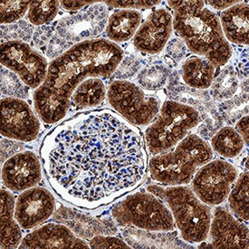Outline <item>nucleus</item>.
I'll use <instances>...</instances> for the list:
<instances>
[{"mask_svg":"<svg viewBox=\"0 0 249 249\" xmlns=\"http://www.w3.org/2000/svg\"><path fill=\"white\" fill-rule=\"evenodd\" d=\"M40 158L53 192L86 210L136 190L147 173L142 131L110 109L82 112L55 126L41 144Z\"/></svg>","mask_w":249,"mask_h":249,"instance_id":"obj_1","label":"nucleus"},{"mask_svg":"<svg viewBox=\"0 0 249 249\" xmlns=\"http://www.w3.org/2000/svg\"><path fill=\"white\" fill-rule=\"evenodd\" d=\"M123 58L121 46L105 38L71 46L49 64L46 81L34 92V106L39 118L46 124L65 118L77 86L90 77H110Z\"/></svg>","mask_w":249,"mask_h":249,"instance_id":"obj_2","label":"nucleus"},{"mask_svg":"<svg viewBox=\"0 0 249 249\" xmlns=\"http://www.w3.org/2000/svg\"><path fill=\"white\" fill-rule=\"evenodd\" d=\"M173 9V28L190 52L209 60L215 67L227 65L232 47L224 36L216 13L205 1H168Z\"/></svg>","mask_w":249,"mask_h":249,"instance_id":"obj_3","label":"nucleus"},{"mask_svg":"<svg viewBox=\"0 0 249 249\" xmlns=\"http://www.w3.org/2000/svg\"><path fill=\"white\" fill-rule=\"evenodd\" d=\"M214 157V151L204 139L189 134L171 151L156 154L149 161L150 175L165 186L190 183L197 170Z\"/></svg>","mask_w":249,"mask_h":249,"instance_id":"obj_4","label":"nucleus"},{"mask_svg":"<svg viewBox=\"0 0 249 249\" xmlns=\"http://www.w3.org/2000/svg\"><path fill=\"white\" fill-rule=\"evenodd\" d=\"M147 190L167 205L179 235L186 242L200 244L209 238L212 212L190 187L150 185Z\"/></svg>","mask_w":249,"mask_h":249,"instance_id":"obj_5","label":"nucleus"},{"mask_svg":"<svg viewBox=\"0 0 249 249\" xmlns=\"http://www.w3.org/2000/svg\"><path fill=\"white\" fill-rule=\"evenodd\" d=\"M199 123L195 108L174 101L165 102L145 131L149 151L156 155L171 151Z\"/></svg>","mask_w":249,"mask_h":249,"instance_id":"obj_6","label":"nucleus"},{"mask_svg":"<svg viewBox=\"0 0 249 249\" xmlns=\"http://www.w3.org/2000/svg\"><path fill=\"white\" fill-rule=\"evenodd\" d=\"M112 216L122 227L155 232H170L175 227L167 205L148 190L138 191L124 198L112 208Z\"/></svg>","mask_w":249,"mask_h":249,"instance_id":"obj_7","label":"nucleus"},{"mask_svg":"<svg viewBox=\"0 0 249 249\" xmlns=\"http://www.w3.org/2000/svg\"><path fill=\"white\" fill-rule=\"evenodd\" d=\"M107 98L114 112L134 126L150 125L160 110V100L135 83L116 80L107 89Z\"/></svg>","mask_w":249,"mask_h":249,"instance_id":"obj_8","label":"nucleus"},{"mask_svg":"<svg viewBox=\"0 0 249 249\" xmlns=\"http://www.w3.org/2000/svg\"><path fill=\"white\" fill-rule=\"evenodd\" d=\"M238 176V169L230 161L210 160L197 170L191 180V189L202 202L216 207L227 200Z\"/></svg>","mask_w":249,"mask_h":249,"instance_id":"obj_9","label":"nucleus"},{"mask_svg":"<svg viewBox=\"0 0 249 249\" xmlns=\"http://www.w3.org/2000/svg\"><path fill=\"white\" fill-rule=\"evenodd\" d=\"M0 50L1 66L17 74L25 86L36 90L44 84L49 65L41 53L19 40L3 43Z\"/></svg>","mask_w":249,"mask_h":249,"instance_id":"obj_10","label":"nucleus"},{"mask_svg":"<svg viewBox=\"0 0 249 249\" xmlns=\"http://www.w3.org/2000/svg\"><path fill=\"white\" fill-rule=\"evenodd\" d=\"M41 131L39 116L25 100L18 97L1 99V136L9 140L31 142Z\"/></svg>","mask_w":249,"mask_h":249,"instance_id":"obj_11","label":"nucleus"},{"mask_svg":"<svg viewBox=\"0 0 249 249\" xmlns=\"http://www.w3.org/2000/svg\"><path fill=\"white\" fill-rule=\"evenodd\" d=\"M109 18L105 3H97L71 14L60 19L55 32L61 39L74 45L87 40L94 39L106 27Z\"/></svg>","mask_w":249,"mask_h":249,"instance_id":"obj_12","label":"nucleus"},{"mask_svg":"<svg viewBox=\"0 0 249 249\" xmlns=\"http://www.w3.org/2000/svg\"><path fill=\"white\" fill-rule=\"evenodd\" d=\"M249 228L221 205L212 212L209 237L213 249H249Z\"/></svg>","mask_w":249,"mask_h":249,"instance_id":"obj_13","label":"nucleus"},{"mask_svg":"<svg viewBox=\"0 0 249 249\" xmlns=\"http://www.w3.org/2000/svg\"><path fill=\"white\" fill-rule=\"evenodd\" d=\"M56 209L55 198L46 188L34 187L21 192L16 200L15 216L22 230H34L46 222Z\"/></svg>","mask_w":249,"mask_h":249,"instance_id":"obj_14","label":"nucleus"},{"mask_svg":"<svg viewBox=\"0 0 249 249\" xmlns=\"http://www.w3.org/2000/svg\"><path fill=\"white\" fill-rule=\"evenodd\" d=\"M1 178L12 192H23L36 187L42 179V163L33 151H21L3 164Z\"/></svg>","mask_w":249,"mask_h":249,"instance_id":"obj_15","label":"nucleus"},{"mask_svg":"<svg viewBox=\"0 0 249 249\" xmlns=\"http://www.w3.org/2000/svg\"><path fill=\"white\" fill-rule=\"evenodd\" d=\"M173 28V18L165 8L152 11L139 27L133 37V46L140 52L157 54L169 42Z\"/></svg>","mask_w":249,"mask_h":249,"instance_id":"obj_16","label":"nucleus"},{"mask_svg":"<svg viewBox=\"0 0 249 249\" xmlns=\"http://www.w3.org/2000/svg\"><path fill=\"white\" fill-rule=\"evenodd\" d=\"M90 246L75 236L63 224L48 223L34 229L22 240L18 249H89Z\"/></svg>","mask_w":249,"mask_h":249,"instance_id":"obj_17","label":"nucleus"},{"mask_svg":"<svg viewBox=\"0 0 249 249\" xmlns=\"http://www.w3.org/2000/svg\"><path fill=\"white\" fill-rule=\"evenodd\" d=\"M249 4L241 1L222 11L219 21L224 36L230 43L249 45Z\"/></svg>","mask_w":249,"mask_h":249,"instance_id":"obj_18","label":"nucleus"},{"mask_svg":"<svg viewBox=\"0 0 249 249\" xmlns=\"http://www.w3.org/2000/svg\"><path fill=\"white\" fill-rule=\"evenodd\" d=\"M1 232L0 248L18 249L23 240L22 228L15 216L16 199L11 190L1 189Z\"/></svg>","mask_w":249,"mask_h":249,"instance_id":"obj_19","label":"nucleus"},{"mask_svg":"<svg viewBox=\"0 0 249 249\" xmlns=\"http://www.w3.org/2000/svg\"><path fill=\"white\" fill-rule=\"evenodd\" d=\"M142 15L138 10L122 9L112 13L105 27L108 40L115 44L127 42L134 37L141 26Z\"/></svg>","mask_w":249,"mask_h":249,"instance_id":"obj_20","label":"nucleus"},{"mask_svg":"<svg viewBox=\"0 0 249 249\" xmlns=\"http://www.w3.org/2000/svg\"><path fill=\"white\" fill-rule=\"evenodd\" d=\"M216 67L202 56L194 55L184 61L181 66V77L186 85L199 90L212 86Z\"/></svg>","mask_w":249,"mask_h":249,"instance_id":"obj_21","label":"nucleus"},{"mask_svg":"<svg viewBox=\"0 0 249 249\" xmlns=\"http://www.w3.org/2000/svg\"><path fill=\"white\" fill-rule=\"evenodd\" d=\"M107 96L104 81L99 77H90L82 82L72 92L71 104L77 109L93 108L101 105Z\"/></svg>","mask_w":249,"mask_h":249,"instance_id":"obj_22","label":"nucleus"},{"mask_svg":"<svg viewBox=\"0 0 249 249\" xmlns=\"http://www.w3.org/2000/svg\"><path fill=\"white\" fill-rule=\"evenodd\" d=\"M245 147V142L235 128L226 126L216 132L211 140V148L220 157L232 160L238 157Z\"/></svg>","mask_w":249,"mask_h":249,"instance_id":"obj_23","label":"nucleus"},{"mask_svg":"<svg viewBox=\"0 0 249 249\" xmlns=\"http://www.w3.org/2000/svg\"><path fill=\"white\" fill-rule=\"evenodd\" d=\"M230 210L242 221H249V172L239 175L230 190L229 197Z\"/></svg>","mask_w":249,"mask_h":249,"instance_id":"obj_24","label":"nucleus"},{"mask_svg":"<svg viewBox=\"0 0 249 249\" xmlns=\"http://www.w3.org/2000/svg\"><path fill=\"white\" fill-rule=\"evenodd\" d=\"M169 69L161 63L146 66L138 74L139 86L145 91H154L162 88L167 83Z\"/></svg>","mask_w":249,"mask_h":249,"instance_id":"obj_25","label":"nucleus"},{"mask_svg":"<svg viewBox=\"0 0 249 249\" xmlns=\"http://www.w3.org/2000/svg\"><path fill=\"white\" fill-rule=\"evenodd\" d=\"M60 1H31L27 18L34 26L51 23L58 14Z\"/></svg>","mask_w":249,"mask_h":249,"instance_id":"obj_26","label":"nucleus"},{"mask_svg":"<svg viewBox=\"0 0 249 249\" xmlns=\"http://www.w3.org/2000/svg\"><path fill=\"white\" fill-rule=\"evenodd\" d=\"M31 1H1V24L7 25L21 19L27 12Z\"/></svg>","mask_w":249,"mask_h":249,"instance_id":"obj_27","label":"nucleus"},{"mask_svg":"<svg viewBox=\"0 0 249 249\" xmlns=\"http://www.w3.org/2000/svg\"><path fill=\"white\" fill-rule=\"evenodd\" d=\"M88 244L90 249H131L127 243L116 236H95Z\"/></svg>","mask_w":249,"mask_h":249,"instance_id":"obj_28","label":"nucleus"},{"mask_svg":"<svg viewBox=\"0 0 249 249\" xmlns=\"http://www.w3.org/2000/svg\"><path fill=\"white\" fill-rule=\"evenodd\" d=\"M161 1H105V4L108 7L118 9H149L156 7L160 4Z\"/></svg>","mask_w":249,"mask_h":249,"instance_id":"obj_29","label":"nucleus"},{"mask_svg":"<svg viewBox=\"0 0 249 249\" xmlns=\"http://www.w3.org/2000/svg\"><path fill=\"white\" fill-rule=\"evenodd\" d=\"M95 2L96 1H60V6L69 11H79Z\"/></svg>","mask_w":249,"mask_h":249,"instance_id":"obj_30","label":"nucleus"},{"mask_svg":"<svg viewBox=\"0 0 249 249\" xmlns=\"http://www.w3.org/2000/svg\"><path fill=\"white\" fill-rule=\"evenodd\" d=\"M236 131L240 134L246 144H249V115L240 119L236 124Z\"/></svg>","mask_w":249,"mask_h":249,"instance_id":"obj_31","label":"nucleus"},{"mask_svg":"<svg viewBox=\"0 0 249 249\" xmlns=\"http://www.w3.org/2000/svg\"><path fill=\"white\" fill-rule=\"evenodd\" d=\"M239 1H207V4L216 9V10H225L228 9L229 7H232L234 5H236V3H238Z\"/></svg>","mask_w":249,"mask_h":249,"instance_id":"obj_32","label":"nucleus"}]
</instances>
